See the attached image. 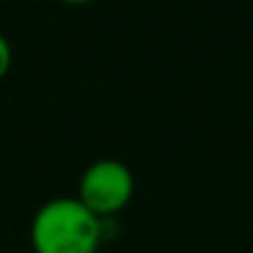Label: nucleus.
<instances>
[{
	"label": "nucleus",
	"mask_w": 253,
	"mask_h": 253,
	"mask_svg": "<svg viewBox=\"0 0 253 253\" xmlns=\"http://www.w3.org/2000/svg\"><path fill=\"white\" fill-rule=\"evenodd\" d=\"M8 63H11V49H8V41L6 36L0 33V74L8 68Z\"/></svg>",
	"instance_id": "obj_3"
},
{
	"label": "nucleus",
	"mask_w": 253,
	"mask_h": 253,
	"mask_svg": "<svg viewBox=\"0 0 253 253\" xmlns=\"http://www.w3.org/2000/svg\"><path fill=\"white\" fill-rule=\"evenodd\" d=\"M131 191H133L131 169L112 158L95 161L82 174V182H79V196L93 212L117 210L120 204H126Z\"/></svg>",
	"instance_id": "obj_2"
},
{
	"label": "nucleus",
	"mask_w": 253,
	"mask_h": 253,
	"mask_svg": "<svg viewBox=\"0 0 253 253\" xmlns=\"http://www.w3.org/2000/svg\"><path fill=\"white\" fill-rule=\"evenodd\" d=\"M98 234V218L82 199H52L33 220V242L39 253H93Z\"/></svg>",
	"instance_id": "obj_1"
}]
</instances>
